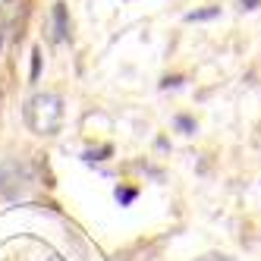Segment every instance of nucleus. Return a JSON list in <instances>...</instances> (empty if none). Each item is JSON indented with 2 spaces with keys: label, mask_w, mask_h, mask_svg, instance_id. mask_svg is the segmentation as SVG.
Masks as SVG:
<instances>
[{
  "label": "nucleus",
  "mask_w": 261,
  "mask_h": 261,
  "mask_svg": "<svg viewBox=\"0 0 261 261\" xmlns=\"http://www.w3.org/2000/svg\"><path fill=\"white\" fill-rule=\"evenodd\" d=\"M22 117L35 136H57L63 126V101L57 95H35Z\"/></svg>",
  "instance_id": "obj_1"
},
{
  "label": "nucleus",
  "mask_w": 261,
  "mask_h": 261,
  "mask_svg": "<svg viewBox=\"0 0 261 261\" xmlns=\"http://www.w3.org/2000/svg\"><path fill=\"white\" fill-rule=\"evenodd\" d=\"M32 182H35V170H32V164L19 161V158H10L0 164V195H4L7 201H19L29 195L32 189Z\"/></svg>",
  "instance_id": "obj_2"
},
{
  "label": "nucleus",
  "mask_w": 261,
  "mask_h": 261,
  "mask_svg": "<svg viewBox=\"0 0 261 261\" xmlns=\"http://www.w3.org/2000/svg\"><path fill=\"white\" fill-rule=\"evenodd\" d=\"M25 16V0H7L4 10H0V41L10 38L13 32H19Z\"/></svg>",
  "instance_id": "obj_3"
},
{
  "label": "nucleus",
  "mask_w": 261,
  "mask_h": 261,
  "mask_svg": "<svg viewBox=\"0 0 261 261\" xmlns=\"http://www.w3.org/2000/svg\"><path fill=\"white\" fill-rule=\"evenodd\" d=\"M69 19H66V4H54V41H66Z\"/></svg>",
  "instance_id": "obj_4"
},
{
  "label": "nucleus",
  "mask_w": 261,
  "mask_h": 261,
  "mask_svg": "<svg viewBox=\"0 0 261 261\" xmlns=\"http://www.w3.org/2000/svg\"><path fill=\"white\" fill-rule=\"evenodd\" d=\"M214 16H220V7H208V10H192V13H186V22H201V19H214Z\"/></svg>",
  "instance_id": "obj_5"
},
{
  "label": "nucleus",
  "mask_w": 261,
  "mask_h": 261,
  "mask_svg": "<svg viewBox=\"0 0 261 261\" xmlns=\"http://www.w3.org/2000/svg\"><path fill=\"white\" fill-rule=\"evenodd\" d=\"M110 154V145H104V148H98V151H88L85 154V161H104Z\"/></svg>",
  "instance_id": "obj_6"
},
{
  "label": "nucleus",
  "mask_w": 261,
  "mask_h": 261,
  "mask_svg": "<svg viewBox=\"0 0 261 261\" xmlns=\"http://www.w3.org/2000/svg\"><path fill=\"white\" fill-rule=\"evenodd\" d=\"M133 198H136V189H117V201L120 204H129Z\"/></svg>",
  "instance_id": "obj_7"
},
{
  "label": "nucleus",
  "mask_w": 261,
  "mask_h": 261,
  "mask_svg": "<svg viewBox=\"0 0 261 261\" xmlns=\"http://www.w3.org/2000/svg\"><path fill=\"white\" fill-rule=\"evenodd\" d=\"M176 126L182 129V133H192V129H195V123H192L189 117H179V120H176Z\"/></svg>",
  "instance_id": "obj_8"
},
{
  "label": "nucleus",
  "mask_w": 261,
  "mask_h": 261,
  "mask_svg": "<svg viewBox=\"0 0 261 261\" xmlns=\"http://www.w3.org/2000/svg\"><path fill=\"white\" fill-rule=\"evenodd\" d=\"M179 82H182V79H179V76H167V79H164V82H161V85H164V88H170V85H179Z\"/></svg>",
  "instance_id": "obj_9"
},
{
  "label": "nucleus",
  "mask_w": 261,
  "mask_h": 261,
  "mask_svg": "<svg viewBox=\"0 0 261 261\" xmlns=\"http://www.w3.org/2000/svg\"><path fill=\"white\" fill-rule=\"evenodd\" d=\"M258 4H261V0H242V4H239V7H242V10H255Z\"/></svg>",
  "instance_id": "obj_10"
},
{
  "label": "nucleus",
  "mask_w": 261,
  "mask_h": 261,
  "mask_svg": "<svg viewBox=\"0 0 261 261\" xmlns=\"http://www.w3.org/2000/svg\"><path fill=\"white\" fill-rule=\"evenodd\" d=\"M201 261H220V258L217 255H208V258H201Z\"/></svg>",
  "instance_id": "obj_11"
},
{
  "label": "nucleus",
  "mask_w": 261,
  "mask_h": 261,
  "mask_svg": "<svg viewBox=\"0 0 261 261\" xmlns=\"http://www.w3.org/2000/svg\"><path fill=\"white\" fill-rule=\"evenodd\" d=\"M47 261H63V258H60V255H50V258H47Z\"/></svg>",
  "instance_id": "obj_12"
}]
</instances>
